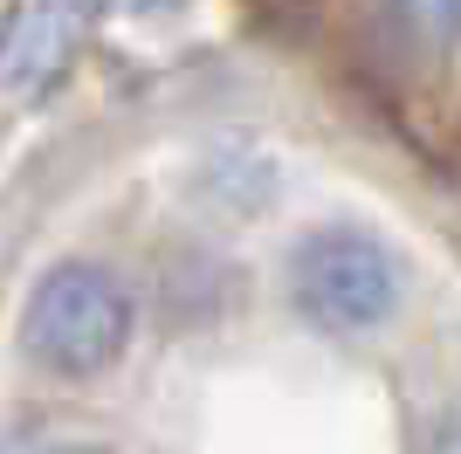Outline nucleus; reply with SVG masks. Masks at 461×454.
Here are the masks:
<instances>
[{
	"label": "nucleus",
	"instance_id": "1",
	"mask_svg": "<svg viewBox=\"0 0 461 454\" xmlns=\"http://www.w3.org/2000/svg\"><path fill=\"white\" fill-rule=\"evenodd\" d=\"M131 323H138V303L124 289V276L90 262V255H69V262H49L35 276L28 310H21V344L49 378L83 386V378L111 372L124 359Z\"/></svg>",
	"mask_w": 461,
	"mask_h": 454
},
{
	"label": "nucleus",
	"instance_id": "2",
	"mask_svg": "<svg viewBox=\"0 0 461 454\" xmlns=\"http://www.w3.org/2000/svg\"><path fill=\"white\" fill-rule=\"evenodd\" d=\"M289 296L330 338H372L400 317L406 276H400V255L372 227L338 221V227H310L289 248Z\"/></svg>",
	"mask_w": 461,
	"mask_h": 454
},
{
	"label": "nucleus",
	"instance_id": "3",
	"mask_svg": "<svg viewBox=\"0 0 461 454\" xmlns=\"http://www.w3.org/2000/svg\"><path fill=\"white\" fill-rule=\"evenodd\" d=\"M83 21H90V0H21L0 35V90L21 104L49 96L83 49Z\"/></svg>",
	"mask_w": 461,
	"mask_h": 454
},
{
	"label": "nucleus",
	"instance_id": "4",
	"mask_svg": "<svg viewBox=\"0 0 461 454\" xmlns=\"http://www.w3.org/2000/svg\"><path fill=\"white\" fill-rule=\"evenodd\" d=\"M372 14L406 56H427V62L461 56V0H372Z\"/></svg>",
	"mask_w": 461,
	"mask_h": 454
},
{
	"label": "nucleus",
	"instance_id": "5",
	"mask_svg": "<svg viewBox=\"0 0 461 454\" xmlns=\"http://www.w3.org/2000/svg\"><path fill=\"white\" fill-rule=\"evenodd\" d=\"M117 7H124L131 21H179L193 0H117Z\"/></svg>",
	"mask_w": 461,
	"mask_h": 454
}]
</instances>
